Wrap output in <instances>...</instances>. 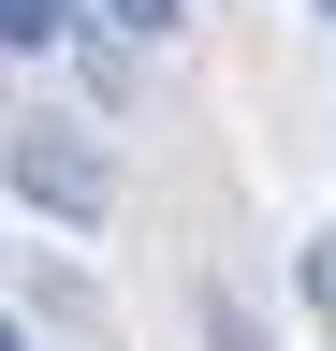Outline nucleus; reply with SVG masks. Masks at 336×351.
Instances as JSON below:
<instances>
[{
    "label": "nucleus",
    "mask_w": 336,
    "mask_h": 351,
    "mask_svg": "<svg viewBox=\"0 0 336 351\" xmlns=\"http://www.w3.org/2000/svg\"><path fill=\"white\" fill-rule=\"evenodd\" d=\"M73 15H103V29H132V44H161V29H176V0H73Z\"/></svg>",
    "instance_id": "4"
},
{
    "label": "nucleus",
    "mask_w": 336,
    "mask_h": 351,
    "mask_svg": "<svg viewBox=\"0 0 336 351\" xmlns=\"http://www.w3.org/2000/svg\"><path fill=\"white\" fill-rule=\"evenodd\" d=\"M292 293H307V322L336 337V234H307V249H292Z\"/></svg>",
    "instance_id": "3"
},
{
    "label": "nucleus",
    "mask_w": 336,
    "mask_h": 351,
    "mask_svg": "<svg viewBox=\"0 0 336 351\" xmlns=\"http://www.w3.org/2000/svg\"><path fill=\"white\" fill-rule=\"evenodd\" d=\"M0 191H15L29 219H59V234H103L117 219V147L73 117H15L0 132Z\"/></svg>",
    "instance_id": "1"
},
{
    "label": "nucleus",
    "mask_w": 336,
    "mask_h": 351,
    "mask_svg": "<svg viewBox=\"0 0 336 351\" xmlns=\"http://www.w3.org/2000/svg\"><path fill=\"white\" fill-rule=\"evenodd\" d=\"M59 29H73V0H0V59H44Z\"/></svg>",
    "instance_id": "2"
}]
</instances>
